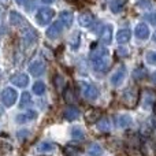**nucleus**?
I'll list each match as a JSON object with an SVG mask.
<instances>
[{"instance_id": "1", "label": "nucleus", "mask_w": 156, "mask_h": 156, "mask_svg": "<svg viewBox=\"0 0 156 156\" xmlns=\"http://www.w3.org/2000/svg\"><path fill=\"white\" fill-rule=\"evenodd\" d=\"M90 62L96 71H99V73L107 71V69L110 67L108 49L104 48V47H96V48H93L90 52Z\"/></svg>"}, {"instance_id": "2", "label": "nucleus", "mask_w": 156, "mask_h": 156, "mask_svg": "<svg viewBox=\"0 0 156 156\" xmlns=\"http://www.w3.org/2000/svg\"><path fill=\"white\" fill-rule=\"evenodd\" d=\"M138 100H140V92L136 86L125 89V92L122 93V103L127 108H134L137 105Z\"/></svg>"}, {"instance_id": "3", "label": "nucleus", "mask_w": 156, "mask_h": 156, "mask_svg": "<svg viewBox=\"0 0 156 156\" xmlns=\"http://www.w3.org/2000/svg\"><path fill=\"white\" fill-rule=\"evenodd\" d=\"M80 89L86 100H96L99 97V89L89 82H80Z\"/></svg>"}, {"instance_id": "4", "label": "nucleus", "mask_w": 156, "mask_h": 156, "mask_svg": "<svg viewBox=\"0 0 156 156\" xmlns=\"http://www.w3.org/2000/svg\"><path fill=\"white\" fill-rule=\"evenodd\" d=\"M55 15V11L52 8H48V7H44L41 10L37 11V15H36V19L40 25H48L49 22L52 21Z\"/></svg>"}, {"instance_id": "5", "label": "nucleus", "mask_w": 156, "mask_h": 156, "mask_svg": "<svg viewBox=\"0 0 156 156\" xmlns=\"http://www.w3.org/2000/svg\"><path fill=\"white\" fill-rule=\"evenodd\" d=\"M16 92L12 88H5L4 90L2 92V101L5 107H11V105L15 103L16 100Z\"/></svg>"}, {"instance_id": "6", "label": "nucleus", "mask_w": 156, "mask_h": 156, "mask_svg": "<svg viewBox=\"0 0 156 156\" xmlns=\"http://www.w3.org/2000/svg\"><path fill=\"white\" fill-rule=\"evenodd\" d=\"M45 69H47L45 63H44L43 60L37 59V60H34V62L30 63L29 73L32 74V76H34V77H40V76H43V74L45 73Z\"/></svg>"}, {"instance_id": "7", "label": "nucleus", "mask_w": 156, "mask_h": 156, "mask_svg": "<svg viewBox=\"0 0 156 156\" xmlns=\"http://www.w3.org/2000/svg\"><path fill=\"white\" fill-rule=\"evenodd\" d=\"M36 40H37V33H36V30L32 29V27H29L26 25V29H25L23 33H22V41H23V45H26V47L32 45V44L36 43Z\"/></svg>"}, {"instance_id": "8", "label": "nucleus", "mask_w": 156, "mask_h": 156, "mask_svg": "<svg viewBox=\"0 0 156 156\" xmlns=\"http://www.w3.org/2000/svg\"><path fill=\"white\" fill-rule=\"evenodd\" d=\"M63 23L60 21H58V22H55V23H52L51 26L47 29V37L48 38H51V40H55L56 37H59L60 36V33L63 32Z\"/></svg>"}, {"instance_id": "9", "label": "nucleus", "mask_w": 156, "mask_h": 156, "mask_svg": "<svg viewBox=\"0 0 156 156\" xmlns=\"http://www.w3.org/2000/svg\"><path fill=\"white\" fill-rule=\"evenodd\" d=\"M141 154L144 156H156V141L155 140H145L141 144Z\"/></svg>"}, {"instance_id": "10", "label": "nucleus", "mask_w": 156, "mask_h": 156, "mask_svg": "<svg viewBox=\"0 0 156 156\" xmlns=\"http://www.w3.org/2000/svg\"><path fill=\"white\" fill-rule=\"evenodd\" d=\"M141 103H143L144 108H151V105H154L156 103V93L154 90H147L143 92V96H141Z\"/></svg>"}, {"instance_id": "11", "label": "nucleus", "mask_w": 156, "mask_h": 156, "mask_svg": "<svg viewBox=\"0 0 156 156\" xmlns=\"http://www.w3.org/2000/svg\"><path fill=\"white\" fill-rule=\"evenodd\" d=\"M101 115H103V111L100 108H89L85 112V121L86 123H96L101 118Z\"/></svg>"}, {"instance_id": "12", "label": "nucleus", "mask_w": 156, "mask_h": 156, "mask_svg": "<svg viewBox=\"0 0 156 156\" xmlns=\"http://www.w3.org/2000/svg\"><path fill=\"white\" fill-rule=\"evenodd\" d=\"M78 22H80L81 26L89 27V26H92V23L94 22V16H93V14L89 12V11H82V12L80 14V16H78Z\"/></svg>"}, {"instance_id": "13", "label": "nucleus", "mask_w": 156, "mask_h": 156, "mask_svg": "<svg viewBox=\"0 0 156 156\" xmlns=\"http://www.w3.org/2000/svg\"><path fill=\"white\" fill-rule=\"evenodd\" d=\"M134 34L138 40H147V38L149 37V27L147 26V23L141 22V23H138L137 26H136Z\"/></svg>"}, {"instance_id": "14", "label": "nucleus", "mask_w": 156, "mask_h": 156, "mask_svg": "<svg viewBox=\"0 0 156 156\" xmlns=\"http://www.w3.org/2000/svg\"><path fill=\"white\" fill-rule=\"evenodd\" d=\"M11 83H14L18 88H25L29 83V77L26 74H15V76L11 77Z\"/></svg>"}, {"instance_id": "15", "label": "nucleus", "mask_w": 156, "mask_h": 156, "mask_svg": "<svg viewBox=\"0 0 156 156\" xmlns=\"http://www.w3.org/2000/svg\"><path fill=\"white\" fill-rule=\"evenodd\" d=\"M125 76H126L125 67H119L118 70H116L115 73H114L112 76H111V83H112L114 86L121 85V83L123 82V80H125Z\"/></svg>"}, {"instance_id": "16", "label": "nucleus", "mask_w": 156, "mask_h": 156, "mask_svg": "<svg viewBox=\"0 0 156 156\" xmlns=\"http://www.w3.org/2000/svg\"><path fill=\"white\" fill-rule=\"evenodd\" d=\"M100 40L104 44L111 43V40H112V27H111V25H105V26L103 27L101 33H100Z\"/></svg>"}, {"instance_id": "17", "label": "nucleus", "mask_w": 156, "mask_h": 156, "mask_svg": "<svg viewBox=\"0 0 156 156\" xmlns=\"http://www.w3.org/2000/svg\"><path fill=\"white\" fill-rule=\"evenodd\" d=\"M130 38H132V32H130V29H122L116 33V41H118L119 44L129 43Z\"/></svg>"}, {"instance_id": "18", "label": "nucleus", "mask_w": 156, "mask_h": 156, "mask_svg": "<svg viewBox=\"0 0 156 156\" xmlns=\"http://www.w3.org/2000/svg\"><path fill=\"white\" fill-rule=\"evenodd\" d=\"M63 99L67 104H74L77 101V97H76V93H74L73 88L70 86H66V89L63 90Z\"/></svg>"}, {"instance_id": "19", "label": "nucleus", "mask_w": 156, "mask_h": 156, "mask_svg": "<svg viewBox=\"0 0 156 156\" xmlns=\"http://www.w3.org/2000/svg\"><path fill=\"white\" fill-rule=\"evenodd\" d=\"M59 21L62 22L65 27H70L73 23V14L70 11H62L59 14Z\"/></svg>"}, {"instance_id": "20", "label": "nucleus", "mask_w": 156, "mask_h": 156, "mask_svg": "<svg viewBox=\"0 0 156 156\" xmlns=\"http://www.w3.org/2000/svg\"><path fill=\"white\" fill-rule=\"evenodd\" d=\"M63 116L67 121H74V119H77L80 116V111H78L77 107H67L65 110V112H63Z\"/></svg>"}, {"instance_id": "21", "label": "nucleus", "mask_w": 156, "mask_h": 156, "mask_svg": "<svg viewBox=\"0 0 156 156\" xmlns=\"http://www.w3.org/2000/svg\"><path fill=\"white\" fill-rule=\"evenodd\" d=\"M10 22L14 26H21V25L25 23V19L22 18V15L16 11H11L10 12Z\"/></svg>"}, {"instance_id": "22", "label": "nucleus", "mask_w": 156, "mask_h": 156, "mask_svg": "<svg viewBox=\"0 0 156 156\" xmlns=\"http://www.w3.org/2000/svg\"><path fill=\"white\" fill-rule=\"evenodd\" d=\"M36 118V112L34 111H27L25 114H19L16 116V122L18 123H25V122H29V121H33Z\"/></svg>"}, {"instance_id": "23", "label": "nucleus", "mask_w": 156, "mask_h": 156, "mask_svg": "<svg viewBox=\"0 0 156 156\" xmlns=\"http://www.w3.org/2000/svg\"><path fill=\"white\" fill-rule=\"evenodd\" d=\"M116 125H118L119 127H122V129H127V127L132 125V116H129V115L118 116V119H116Z\"/></svg>"}, {"instance_id": "24", "label": "nucleus", "mask_w": 156, "mask_h": 156, "mask_svg": "<svg viewBox=\"0 0 156 156\" xmlns=\"http://www.w3.org/2000/svg\"><path fill=\"white\" fill-rule=\"evenodd\" d=\"M97 127H99L100 132L103 133H107L111 130V122L108 118H100L99 119V123H97Z\"/></svg>"}, {"instance_id": "25", "label": "nucleus", "mask_w": 156, "mask_h": 156, "mask_svg": "<svg viewBox=\"0 0 156 156\" xmlns=\"http://www.w3.org/2000/svg\"><path fill=\"white\" fill-rule=\"evenodd\" d=\"M101 154H103V149L99 144L93 143V144L89 145V148H88V155L89 156H101Z\"/></svg>"}, {"instance_id": "26", "label": "nucleus", "mask_w": 156, "mask_h": 156, "mask_svg": "<svg viewBox=\"0 0 156 156\" xmlns=\"http://www.w3.org/2000/svg\"><path fill=\"white\" fill-rule=\"evenodd\" d=\"M54 82H55V86H56V89L59 92H63L66 89V81L65 78H63L62 76H56L54 78Z\"/></svg>"}, {"instance_id": "27", "label": "nucleus", "mask_w": 156, "mask_h": 156, "mask_svg": "<svg viewBox=\"0 0 156 156\" xmlns=\"http://www.w3.org/2000/svg\"><path fill=\"white\" fill-rule=\"evenodd\" d=\"M71 136H73V138L76 141H81L83 140V137H85V133H83V130L81 129V127H73V130H71Z\"/></svg>"}, {"instance_id": "28", "label": "nucleus", "mask_w": 156, "mask_h": 156, "mask_svg": "<svg viewBox=\"0 0 156 156\" xmlns=\"http://www.w3.org/2000/svg\"><path fill=\"white\" fill-rule=\"evenodd\" d=\"M33 92H34L37 96L44 94V93H45V83L41 82V81H37V82L33 85Z\"/></svg>"}, {"instance_id": "29", "label": "nucleus", "mask_w": 156, "mask_h": 156, "mask_svg": "<svg viewBox=\"0 0 156 156\" xmlns=\"http://www.w3.org/2000/svg\"><path fill=\"white\" fill-rule=\"evenodd\" d=\"M65 155L66 156H81V152L77 147H73V145H67L65 148Z\"/></svg>"}, {"instance_id": "30", "label": "nucleus", "mask_w": 156, "mask_h": 156, "mask_svg": "<svg viewBox=\"0 0 156 156\" xmlns=\"http://www.w3.org/2000/svg\"><path fill=\"white\" fill-rule=\"evenodd\" d=\"M55 148V145L52 143H40L37 145V151L38 152H47V151H52Z\"/></svg>"}, {"instance_id": "31", "label": "nucleus", "mask_w": 156, "mask_h": 156, "mask_svg": "<svg viewBox=\"0 0 156 156\" xmlns=\"http://www.w3.org/2000/svg\"><path fill=\"white\" fill-rule=\"evenodd\" d=\"M30 101H32V99H30V94L27 93V92H23L21 96V103H19V107L21 108H25L26 105L30 104Z\"/></svg>"}, {"instance_id": "32", "label": "nucleus", "mask_w": 156, "mask_h": 156, "mask_svg": "<svg viewBox=\"0 0 156 156\" xmlns=\"http://www.w3.org/2000/svg\"><path fill=\"white\" fill-rule=\"evenodd\" d=\"M123 0H114L112 3H111V10L114 11V12H119V11H122V8H123Z\"/></svg>"}, {"instance_id": "33", "label": "nucleus", "mask_w": 156, "mask_h": 156, "mask_svg": "<svg viewBox=\"0 0 156 156\" xmlns=\"http://www.w3.org/2000/svg\"><path fill=\"white\" fill-rule=\"evenodd\" d=\"M70 45L73 47V49H77L78 45H80V33L76 32L70 38Z\"/></svg>"}, {"instance_id": "34", "label": "nucleus", "mask_w": 156, "mask_h": 156, "mask_svg": "<svg viewBox=\"0 0 156 156\" xmlns=\"http://www.w3.org/2000/svg\"><path fill=\"white\" fill-rule=\"evenodd\" d=\"M145 59H147V62L149 63V65H156V51H149L148 54H147V56H145Z\"/></svg>"}, {"instance_id": "35", "label": "nucleus", "mask_w": 156, "mask_h": 156, "mask_svg": "<svg viewBox=\"0 0 156 156\" xmlns=\"http://www.w3.org/2000/svg\"><path fill=\"white\" fill-rule=\"evenodd\" d=\"M133 77H134L136 80H143V78L147 77V71L144 70V69H137V70H134V73H133Z\"/></svg>"}, {"instance_id": "36", "label": "nucleus", "mask_w": 156, "mask_h": 156, "mask_svg": "<svg viewBox=\"0 0 156 156\" xmlns=\"http://www.w3.org/2000/svg\"><path fill=\"white\" fill-rule=\"evenodd\" d=\"M15 2H16V4H19V5H23L25 3L27 2V0H15Z\"/></svg>"}, {"instance_id": "37", "label": "nucleus", "mask_w": 156, "mask_h": 156, "mask_svg": "<svg viewBox=\"0 0 156 156\" xmlns=\"http://www.w3.org/2000/svg\"><path fill=\"white\" fill-rule=\"evenodd\" d=\"M43 3H45V4H51V3H54L55 0H41Z\"/></svg>"}, {"instance_id": "38", "label": "nucleus", "mask_w": 156, "mask_h": 156, "mask_svg": "<svg viewBox=\"0 0 156 156\" xmlns=\"http://www.w3.org/2000/svg\"><path fill=\"white\" fill-rule=\"evenodd\" d=\"M119 54H121V55H125V54H126V51H125V49H119Z\"/></svg>"}, {"instance_id": "39", "label": "nucleus", "mask_w": 156, "mask_h": 156, "mask_svg": "<svg viewBox=\"0 0 156 156\" xmlns=\"http://www.w3.org/2000/svg\"><path fill=\"white\" fill-rule=\"evenodd\" d=\"M152 122H154V127L156 129V118H154V121H152Z\"/></svg>"}, {"instance_id": "40", "label": "nucleus", "mask_w": 156, "mask_h": 156, "mask_svg": "<svg viewBox=\"0 0 156 156\" xmlns=\"http://www.w3.org/2000/svg\"><path fill=\"white\" fill-rule=\"evenodd\" d=\"M152 38H154V41H155V43H156V32L154 33V37H152Z\"/></svg>"}, {"instance_id": "41", "label": "nucleus", "mask_w": 156, "mask_h": 156, "mask_svg": "<svg viewBox=\"0 0 156 156\" xmlns=\"http://www.w3.org/2000/svg\"><path fill=\"white\" fill-rule=\"evenodd\" d=\"M152 78H154V81L156 82V73H154V76H152Z\"/></svg>"}, {"instance_id": "42", "label": "nucleus", "mask_w": 156, "mask_h": 156, "mask_svg": "<svg viewBox=\"0 0 156 156\" xmlns=\"http://www.w3.org/2000/svg\"><path fill=\"white\" fill-rule=\"evenodd\" d=\"M154 111H155V114H156V103L154 104Z\"/></svg>"}]
</instances>
